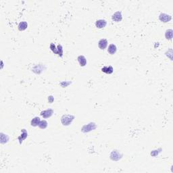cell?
<instances>
[{"label":"cell","mask_w":173,"mask_h":173,"mask_svg":"<svg viewBox=\"0 0 173 173\" xmlns=\"http://www.w3.org/2000/svg\"><path fill=\"white\" fill-rule=\"evenodd\" d=\"M74 119V116L70 114H66L63 115L61 118V122L64 126H68L71 124L72 122Z\"/></svg>","instance_id":"obj_1"},{"label":"cell","mask_w":173,"mask_h":173,"mask_svg":"<svg viewBox=\"0 0 173 173\" xmlns=\"http://www.w3.org/2000/svg\"><path fill=\"white\" fill-rule=\"evenodd\" d=\"M96 129V123L94 122H90L88 124H85L83 127H82L81 129V131L82 133H89L90 131H93V130H95Z\"/></svg>","instance_id":"obj_2"},{"label":"cell","mask_w":173,"mask_h":173,"mask_svg":"<svg viewBox=\"0 0 173 173\" xmlns=\"http://www.w3.org/2000/svg\"><path fill=\"white\" fill-rule=\"evenodd\" d=\"M122 157V154L118 150H113L110 154V158L114 161H118Z\"/></svg>","instance_id":"obj_3"},{"label":"cell","mask_w":173,"mask_h":173,"mask_svg":"<svg viewBox=\"0 0 173 173\" xmlns=\"http://www.w3.org/2000/svg\"><path fill=\"white\" fill-rule=\"evenodd\" d=\"M159 19H160V21H162L163 22H168L169 21H170V20L172 19V17H171V16L168 15L167 14L161 13L159 16Z\"/></svg>","instance_id":"obj_4"},{"label":"cell","mask_w":173,"mask_h":173,"mask_svg":"<svg viewBox=\"0 0 173 173\" xmlns=\"http://www.w3.org/2000/svg\"><path fill=\"white\" fill-rule=\"evenodd\" d=\"M112 20H114V22H120V21L122 20V16L121 12L118 11L116 12H115V13L112 15Z\"/></svg>","instance_id":"obj_5"},{"label":"cell","mask_w":173,"mask_h":173,"mask_svg":"<svg viewBox=\"0 0 173 173\" xmlns=\"http://www.w3.org/2000/svg\"><path fill=\"white\" fill-rule=\"evenodd\" d=\"M53 114V110L51 109H49V110H43L41 112V116H43V118H48L51 117L52 114Z\"/></svg>","instance_id":"obj_6"},{"label":"cell","mask_w":173,"mask_h":173,"mask_svg":"<svg viewBox=\"0 0 173 173\" xmlns=\"http://www.w3.org/2000/svg\"><path fill=\"white\" fill-rule=\"evenodd\" d=\"M108 46V41L106 39H102L98 42V47L100 49L104 50Z\"/></svg>","instance_id":"obj_7"},{"label":"cell","mask_w":173,"mask_h":173,"mask_svg":"<svg viewBox=\"0 0 173 173\" xmlns=\"http://www.w3.org/2000/svg\"><path fill=\"white\" fill-rule=\"evenodd\" d=\"M107 25L106 20H103V19H100V20H98L96 22V26L98 29H103L106 27Z\"/></svg>","instance_id":"obj_8"},{"label":"cell","mask_w":173,"mask_h":173,"mask_svg":"<svg viewBox=\"0 0 173 173\" xmlns=\"http://www.w3.org/2000/svg\"><path fill=\"white\" fill-rule=\"evenodd\" d=\"M102 71L106 74H110L113 73L114 68L111 66H104L102 68Z\"/></svg>","instance_id":"obj_9"},{"label":"cell","mask_w":173,"mask_h":173,"mask_svg":"<svg viewBox=\"0 0 173 173\" xmlns=\"http://www.w3.org/2000/svg\"><path fill=\"white\" fill-rule=\"evenodd\" d=\"M78 62L79 63L80 66H84L86 64V60L84 56H79L77 58Z\"/></svg>","instance_id":"obj_10"},{"label":"cell","mask_w":173,"mask_h":173,"mask_svg":"<svg viewBox=\"0 0 173 173\" xmlns=\"http://www.w3.org/2000/svg\"><path fill=\"white\" fill-rule=\"evenodd\" d=\"M117 51V47L114 44H110L108 46V51L110 54L111 55H114V53L116 52Z\"/></svg>","instance_id":"obj_11"},{"label":"cell","mask_w":173,"mask_h":173,"mask_svg":"<svg viewBox=\"0 0 173 173\" xmlns=\"http://www.w3.org/2000/svg\"><path fill=\"white\" fill-rule=\"evenodd\" d=\"M27 27H28L27 22H25V21H22V22H20V24L18 25V30L20 31H23L26 30Z\"/></svg>","instance_id":"obj_12"},{"label":"cell","mask_w":173,"mask_h":173,"mask_svg":"<svg viewBox=\"0 0 173 173\" xmlns=\"http://www.w3.org/2000/svg\"><path fill=\"white\" fill-rule=\"evenodd\" d=\"M40 118L39 117H35L31 120V125L32 127H37L39 124V122H40Z\"/></svg>","instance_id":"obj_13"},{"label":"cell","mask_w":173,"mask_h":173,"mask_svg":"<svg viewBox=\"0 0 173 173\" xmlns=\"http://www.w3.org/2000/svg\"><path fill=\"white\" fill-rule=\"evenodd\" d=\"M172 29H168L166 31L165 33V37L166 39H168V40H170L172 38Z\"/></svg>","instance_id":"obj_14"},{"label":"cell","mask_w":173,"mask_h":173,"mask_svg":"<svg viewBox=\"0 0 173 173\" xmlns=\"http://www.w3.org/2000/svg\"><path fill=\"white\" fill-rule=\"evenodd\" d=\"M22 135H21V136L18 137V139L20 141V143H21V142L22 141V140L25 139L27 137V135H28V133H27V131H25V129H22Z\"/></svg>","instance_id":"obj_15"},{"label":"cell","mask_w":173,"mask_h":173,"mask_svg":"<svg viewBox=\"0 0 173 173\" xmlns=\"http://www.w3.org/2000/svg\"><path fill=\"white\" fill-rule=\"evenodd\" d=\"M47 125H48V123L47 122L46 120H41L40 122H39V127L41 129H46L47 127Z\"/></svg>","instance_id":"obj_16"},{"label":"cell","mask_w":173,"mask_h":173,"mask_svg":"<svg viewBox=\"0 0 173 173\" xmlns=\"http://www.w3.org/2000/svg\"><path fill=\"white\" fill-rule=\"evenodd\" d=\"M8 140H9L8 136L6 135H4L3 133H1V143H7Z\"/></svg>","instance_id":"obj_17"},{"label":"cell","mask_w":173,"mask_h":173,"mask_svg":"<svg viewBox=\"0 0 173 173\" xmlns=\"http://www.w3.org/2000/svg\"><path fill=\"white\" fill-rule=\"evenodd\" d=\"M57 49H58L57 54H58L60 57H62V56H63V47H62V45H58Z\"/></svg>","instance_id":"obj_18"},{"label":"cell","mask_w":173,"mask_h":173,"mask_svg":"<svg viewBox=\"0 0 173 173\" xmlns=\"http://www.w3.org/2000/svg\"><path fill=\"white\" fill-rule=\"evenodd\" d=\"M50 49H51V50L53 51V53L57 54V52H58V49L56 48V45H55V44H54V43H51V44H50Z\"/></svg>","instance_id":"obj_19"},{"label":"cell","mask_w":173,"mask_h":173,"mask_svg":"<svg viewBox=\"0 0 173 173\" xmlns=\"http://www.w3.org/2000/svg\"><path fill=\"white\" fill-rule=\"evenodd\" d=\"M161 151H162V149L161 148L158 149L157 150H153L151 152V155L152 156H157L158 155V153L161 152Z\"/></svg>","instance_id":"obj_20"},{"label":"cell","mask_w":173,"mask_h":173,"mask_svg":"<svg viewBox=\"0 0 173 173\" xmlns=\"http://www.w3.org/2000/svg\"><path fill=\"white\" fill-rule=\"evenodd\" d=\"M53 98L52 97V96H49V97H48V101H49V102L50 103V104H51L52 102H53Z\"/></svg>","instance_id":"obj_21"}]
</instances>
